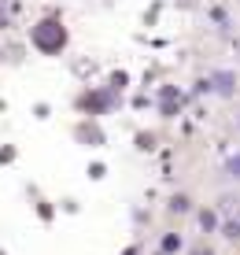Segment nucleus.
Masks as SVG:
<instances>
[{
	"instance_id": "3",
	"label": "nucleus",
	"mask_w": 240,
	"mask_h": 255,
	"mask_svg": "<svg viewBox=\"0 0 240 255\" xmlns=\"http://www.w3.org/2000/svg\"><path fill=\"white\" fill-rule=\"evenodd\" d=\"M233 85H237V78L229 74V70H215V74H207V82H203L200 89H215L222 96H229V93H233Z\"/></svg>"
},
{
	"instance_id": "9",
	"label": "nucleus",
	"mask_w": 240,
	"mask_h": 255,
	"mask_svg": "<svg viewBox=\"0 0 240 255\" xmlns=\"http://www.w3.org/2000/svg\"><path fill=\"white\" fill-rule=\"evenodd\" d=\"M192 255H211V248H196V252H192Z\"/></svg>"
},
{
	"instance_id": "10",
	"label": "nucleus",
	"mask_w": 240,
	"mask_h": 255,
	"mask_svg": "<svg viewBox=\"0 0 240 255\" xmlns=\"http://www.w3.org/2000/svg\"><path fill=\"white\" fill-rule=\"evenodd\" d=\"M0 255H4V252H0Z\"/></svg>"
},
{
	"instance_id": "4",
	"label": "nucleus",
	"mask_w": 240,
	"mask_h": 255,
	"mask_svg": "<svg viewBox=\"0 0 240 255\" xmlns=\"http://www.w3.org/2000/svg\"><path fill=\"white\" fill-rule=\"evenodd\" d=\"M177 108H181V93H177L174 85H166V89L159 93V111L170 119V115H177Z\"/></svg>"
},
{
	"instance_id": "1",
	"label": "nucleus",
	"mask_w": 240,
	"mask_h": 255,
	"mask_svg": "<svg viewBox=\"0 0 240 255\" xmlns=\"http://www.w3.org/2000/svg\"><path fill=\"white\" fill-rule=\"evenodd\" d=\"M30 41H33V48H37V52L56 56V52H63V45H67V30H63L56 19H41V22L30 30Z\"/></svg>"
},
{
	"instance_id": "6",
	"label": "nucleus",
	"mask_w": 240,
	"mask_h": 255,
	"mask_svg": "<svg viewBox=\"0 0 240 255\" xmlns=\"http://www.w3.org/2000/svg\"><path fill=\"white\" fill-rule=\"evenodd\" d=\"M226 174H229V178H240V152H237L233 159L226 163Z\"/></svg>"
},
{
	"instance_id": "8",
	"label": "nucleus",
	"mask_w": 240,
	"mask_h": 255,
	"mask_svg": "<svg viewBox=\"0 0 240 255\" xmlns=\"http://www.w3.org/2000/svg\"><path fill=\"white\" fill-rule=\"evenodd\" d=\"M226 237H240V222H226Z\"/></svg>"
},
{
	"instance_id": "5",
	"label": "nucleus",
	"mask_w": 240,
	"mask_h": 255,
	"mask_svg": "<svg viewBox=\"0 0 240 255\" xmlns=\"http://www.w3.org/2000/svg\"><path fill=\"white\" fill-rule=\"evenodd\" d=\"M74 133H78V140H85V144H104V133L96 126H78Z\"/></svg>"
},
{
	"instance_id": "7",
	"label": "nucleus",
	"mask_w": 240,
	"mask_h": 255,
	"mask_svg": "<svg viewBox=\"0 0 240 255\" xmlns=\"http://www.w3.org/2000/svg\"><path fill=\"white\" fill-rule=\"evenodd\" d=\"M200 226H203V230H215V215H211V211H203V215H200Z\"/></svg>"
},
{
	"instance_id": "2",
	"label": "nucleus",
	"mask_w": 240,
	"mask_h": 255,
	"mask_svg": "<svg viewBox=\"0 0 240 255\" xmlns=\"http://www.w3.org/2000/svg\"><path fill=\"white\" fill-rule=\"evenodd\" d=\"M78 104H82V111H89V115H104V111L115 108V93H85Z\"/></svg>"
}]
</instances>
